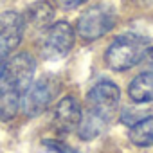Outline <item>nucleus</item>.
<instances>
[{"instance_id":"obj_17","label":"nucleus","mask_w":153,"mask_h":153,"mask_svg":"<svg viewBox=\"0 0 153 153\" xmlns=\"http://www.w3.org/2000/svg\"><path fill=\"white\" fill-rule=\"evenodd\" d=\"M4 67H6V61H0V78H2V74H4Z\"/></svg>"},{"instance_id":"obj_8","label":"nucleus","mask_w":153,"mask_h":153,"mask_svg":"<svg viewBox=\"0 0 153 153\" xmlns=\"http://www.w3.org/2000/svg\"><path fill=\"white\" fill-rule=\"evenodd\" d=\"M81 105L72 96L63 97L54 108V124L61 131H74L81 123Z\"/></svg>"},{"instance_id":"obj_1","label":"nucleus","mask_w":153,"mask_h":153,"mask_svg":"<svg viewBox=\"0 0 153 153\" xmlns=\"http://www.w3.org/2000/svg\"><path fill=\"white\" fill-rule=\"evenodd\" d=\"M148 49V42L137 34H123L112 42L106 51V63L114 70H126L140 63L144 52Z\"/></svg>"},{"instance_id":"obj_15","label":"nucleus","mask_w":153,"mask_h":153,"mask_svg":"<svg viewBox=\"0 0 153 153\" xmlns=\"http://www.w3.org/2000/svg\"><path fill=\"white\" fill-rule=\"evenodd\" d=\"M140 61H142L146 72H151L153 74V47H148L146 49V52H144V56H142Z\"/></svg>"},{"instance_id":"obj_16","label":"nucleus","mask_w":153,"mask_h":153,"mask_svg":"<svg viewBox=\"0 0 153 153\" xmlns=\"http://www.w3.org/2000/svg\"><path fill=\"white\" fill-rule=\"evenodd\" d=\"M56 6H59L61 9H76L78 6L85 4L87 0H54Z\"/></svg>"},{"instance_id":"obj_9","label":"nucleus","mask_w":153,"mask_h":153,"mask_svg":"<svg viewBox=\"0 0 153 153\" xmlns=\"http://www.w3.org/2000/svg\"><path fill=\"white\" fill-rule=\"evenodd\" d=\"M22 92L0 79V121H11L20 108Z\"/></svg>"},{"instance_id":"obj_12","label":"nucleus","mask_w":153,"mask_h":153,"mask_svg":"<svg viewBox=\"0 0 153 153\" xmlns=\"http://www.w3.org/2000/svg\"><path fill=\"white\" fill-rule=\"evenodd\" d=\"M130 140L137 146H151L153 144V115L144 117L131 126Z\"/></svg>"},{"instance_id":"obj_2","label":"nucleus","mask_w":153,"mask_h":153,"mask_svg":"<svg viewBox=\"0 0 153 153\" xmlns=\"http://www.w3.org/2000/svg\"><path fill=\"white\" fill-rule=\"evenodd\" d=\"M115 25V13L112 7L97 4L83 11L78 18V34L85 40H97Z\"/></svg>"},{"instance_id":"obj_10","label":"nucleus","mask_w":153,"mask_h":153,"mask_svg":"<svg viewBox=\"0 0 153 153\" xmlns=\"http://www.w3.org/2000/svg\"><path fill=\"white\" fill-rule=\"evenodd\" d=\"M128 94L135 103H149L153 101V74L142 72L130 83Z\"/></svg>"},{"instance_id":"obj_13","label":"nucleus","mask_w":153,"mask_h":153,"mask_svg":"<svg viewBox=\"0 0 153 153\" xmlns=\"http://www.w3.org/2000/svg\"><path fill=\"white\" fill-rule=\"evenodd\" d=\"M105 124H106V121L103 119V117H99V115H96V114H92V112H88V115L83 119L81 117V123H79V135L83 137V139H94L96 135H99L103 130H105Z\"/></svg>"},{"instance_id":"obj_11","label":"nucleus","mask_w":153,"mask_h":153,"mask_svg":"<svg viewBox=\"0 0 153 153\" xmlns=\"http://www.w3.org/2000/svg\"><path fill=\"white\" fill-rule=\"evenodd\" d=\"M52 16H54V9L47 0L34 2L27 9V18L34 27H49V24L52 22Z\"/></svg>"},{"instance_id":"obj_5","label":"nucleus","mask_w":153,"mask_h":153,"mask_svg":"<svg viewBox=\"0 0 153 153\" xmlns=\"http://www.w3.org/2000/svg\"><path fill=\"white\" fill-rule=\"evenodd\" d=\"M58 81L52 78H42L38 81H34L33 85H29L24 90V97H22V106L25 115L34 117L40 115L54 99L56 92H58Z\"/></svg>"},{"instance_id":"obj_6","label":"nucleus","mask_w":153,"mask_h":153,"mask_svg":"<svg viewBox=\"0 0 153 153\" xmlns=\"http://www.w3.org/2000/svg\"><path fill=\"white\" fill-rule=\"evenodd\" d=\"M25 20L15 11H7L0 16V61H6L13 51L20 45L24 36Z\"/></svg>"},{"instance_id":"obj_3","label":"nucleus","mask_w":153,"mask_h":153,"mask_svg":"<svg viewBox=\"0 0 153 153\" xmlns=\"http://www.w3.org/2000/svg\"><path fill=\"white\" fill-rule=\"evenodd\" d=\"M74 45V29L67 22L52 24L45 29L38 49L43 59H58L63 58Z\"/></svg>"},{"instance_id":"obj_14","label":"nucleus","mask_w":153,"mask_h":153,"mask_svg":"<svg viewBox=\"0 0 153 153\" xmlns=\"http://www.w3.org/2000/svg\"><path fill=\"white\" fill-rule=\"evenodd\" d=\"M45 146L54 149V151H58V153H78L76 149H72L70 146H67L63 142H58V140H45Z\"/></svg>"},{"instance_id":"obj_4","label":"nucleus","mask_w":153,"mask_h":153,"mask_svg":"<svg viewBox=\"0 0 153 153\" xmlns=\"http://www.w3.org/2000/svg\"><path fill=\"white\" fill-rule=\"evenodd\" d=\"M119 99H121V90L112 81H99L87 94L88 110L92 114L103 117L105 121L114 117V114L119 106Z\"/></svg>"},{"instance_id":"obj_7","label":"nucleus","mask_w":153,"mask_h":153,"mask_svg":"<svg viewBox=\"0 0 153 153\" xmlns=\"http://www.w3.org/2000/svg\"><path fill=\"white\" fill-rule=\"evenodd\" d=\"M34 68H36V63L31 58V54L20 52L6 63L4 74L0 79H4L6 83L13 85L15 88H18L24 94V90L31 85V79L34 76Z\"/></svg>"}]
</instances>
